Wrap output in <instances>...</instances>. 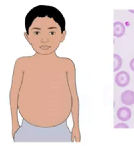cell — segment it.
I'll use <instances>...</instances> for the list:
<instances>
[{"mask_svg": "<svg viewBox=\"0 0 134 146\" xmlns=\"http://www.w3.org/2000/svg\"><path fill=\"white\" fill-rule=\"evenodd\" d=\"M122 65V60L121 57L117 54H114V71H117L120 69Z\"/></svg>", "mask_w": 134, "mask_h": 146, "instance_id": "obj_6", "label": "cell"}, {"mask_svg": "<svg viewBox=\"0 0 134 146\" xmlns=\"http://www.w3.org/2000/svg\"><path fill=\"white\" fill-rule=\"evenodd\" d=\"M129 82L130 76L125 71H120L115 76V82L119 87H124L129 84Z\"/></svg>", "mask_w": 134, "mask_h": 146, "instance_id": "obj_2", "label": "cell"}, {"mask_svg": "<svg viewBox=\"0 0 134 146\" xmlns=\"http://www.w3.org/2000/svg\"><path fill=\"white\" fill-rule=\"evenodd\" d=\"M114 128H129V126L127 125H126L125 123H120L117 124L116 125L114 126Z\"/></svg>", "mask_w": 134, "mask_h": 146, "instance_id": "obj_7", "label": "cell"}, {"mask_svg": "<svg viewBox=\"0 0 134 146\" xmlns=\"http://www.w3.org/2000/svg\"><path fill=\"white\" fill-rule=\"evenodd\" d=\"M25 27L24 35L32 48L40 54L47 55L55 52L62 41L65 21L55 7L39 5L27 13Z\"/></svg>", "mask_w": 134, "mask_h": 146, "instance_id": "obj_1", "label": "cell"}, {"mask_svg": "<svg viewBox=\"0 0 134 146\" xmlns=\"http://www.w3.org/2000/svg\"><path fill=\"white\" fill-rule=\"evenodd\" d=\"M122 104L126 105L134 104V92L132 90H125L121 95V97Z\"/></svg>", "mask_w": 134, "mask_h": 146, "instance_id": "obj_4", "label": "cell"}, {"mask_svg": "<svg viewBox=\"0 0 134 146\" xmlns=\"http://www.w3.org/2000/svg\"><path fill=\"white\" fill-rule=\"evenodd\" d=\"M125 27L124 24L121 22H115L114 24V35L115 37H121L124 35Z\"/></svg>", "mask_w": 134, "mask_h": 146, "instance_id": "obj_5", "label": "cell"}, {"mask_svg": "<svg viewBox=\"0 0 134 146\" xmlns=\"http://www.w3.org/2000/svg\"><path fill=\"white\" fill-rule=\"evenodd\" d=\"M129 12H130V13H133V14H134V10H129Z\"/></svg>", "mask_w": 134, "mask_h": 146, "instance_id": "obj_9", "label": "cell"}, {"mask_svg": "<svg viewBox=\"0 0 134 146\" xmlns=\"http://www.w3.org/2000/svg\"><path fill=\"white\" fill-rule=\"evenodd\" d=\"M130 67L131 68L132 70L134 71V58H133V59L130 62Z\"/></svg>", "mask_w": 134, "mask_h": 146, "instance_id": "obj_8", "label": "cell"}, {"mask_svg": "<svg viewBox=\"0 0 134 146\" xmlns=\"http://www.w3.org/2000/svg\"><path fill=\"white\" fill-rule=\"evenodd\" d=\"M117 118L122 121H127L131 118L132 111L130 109L126 107H122L119 108L117 112Z\"/></svg>", "mask_w": 134, "mask_h": 146, "instance_id": "obj_3", "label": "cell"}]
</instances>
